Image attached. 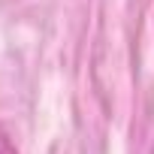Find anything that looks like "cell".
Listing matches in <instances>:
<instances>
[{
  "instance_id": "1",
  "label": "cell",
  "mask_w": 154,
  "mask_h": 154,
  "mask_svg": "<svg viewBox=\"0 0 154 154\" xmlns=\"http://www.w3.org/2000/svg\"><path fill=\"white\" fill-rule=\"evenodd\" d=\"M0 154H18V151H15V145L9 142V136H6L3 130H0Z\"/></svg>"
}]
</instances>
